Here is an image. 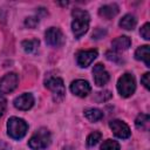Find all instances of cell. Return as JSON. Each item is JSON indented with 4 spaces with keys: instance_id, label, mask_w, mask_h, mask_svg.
<instances>
[{
    "instance_id": "cell-1",
    "label": "cell",
    "mask_w": 150,
    "mask_h": 150,
    "mask_svg": "<svg viewBox=\"0 0 150 150\" xmlns=\"http://www.w3.org/2000/svg\"><path fill=\"white\" fill-rule=\"evenodd\" d=\"M73 15V22H71V30L75 35L76 39H80L83 34L87 33L88 28H89V21H90V16L88 14V12L76 8L71 12Z\"/></svg>"
},
{
    "instance_id": "cell-2",
    "label": "cell",
    "mask_w": 150,
    "mask_h": 150,
    "mask_svg": "<svg viewBox=\"0 0 150 150\" xmlns=\"http://www.w3.org/2000/svg\"><path fill=\"white\" fill-rule=\"evenodd\" d=\"M50 141H52L50 132L46 128H40L30 137V139L28 141V145L33 150H42L50 144Z\"/></svg>"
},
{
    "instance_id": "cell-3",
    "label": "cell",
    "mask_w": 150,
    "mask_h": 150,
    "mask_svg": "<svg viewBox=\"0 0 150 150\" xmlns=\"http://www.w3.org/2000/svg\"><path fill=\"white\" fill-rule=\"evenodd\" d=\"M28 130V124L19 117H11L7 122V132L14 139L22 138Z\"/></svg>"
},
{
    "instance_id": "cell-4",
    "label": "cell",
    "mask_w": 150,
    "mask_h": 150,
    "mask_svg": "<svg viewBox=\"0 0 150 150\" xmlns=\"http://www.w3.org/2000/svg\"><path fill=\"white\" fill-rule=\"evenodd\" d=\"M136 89V81H135V77L129 74V73H125L123 74L118 81H117V90L120 93V95L122 97H129L134 94Z\"/></svg>"
},
{
    "instance_id": "cell-5",
    "label": "cell",
    "mask_w": 150,
    "mask_h": 150,
    "mask_svg": "<svg viewBox=\"0 0 150 150\" xmlns=\"http://www.w3.org/2000/svg\"><path fill=\"white\" fill-rule=\"evenodd\" d=\"M45 86H46V88H48L52 91L53 100L55 102H61L64 98L66 88H64L62 79H60V77H49L46 81Z\"/></svg>"
},
{
    "instance_id": "cell-6",
    "label": "cell",
    "mask_w": 150,
    "mask_h": 150,
    "mask_svg": "<svg viewBox=\"0 0 150 150\" xmlns=\"http://www.w3.org/2000/svg\"><path fill=\"white\" fill-rule=\"evenodd\" d=\"M46 42L52 47H61L64 43V35L57 27H50L45 34Z\"/></svg>"
},
{
    "instance_id": "cell-7",
    "label": "cell",
    "mask_w": 150,
    "mask_h": 150,
    "mask_svg": "<svg viewBox=\"0 0 150 150\" xmlns=\"http://www.w3.org/2000/svg\"><path fill=\"white\" fill-rule=\"evenodd\" d=\"M18 75L15 73H8L0 80V94H8L12 93L18 87Z\"/></svg>"
},
{
    "instance_id": "cell-8",
    "label": "cell",
    "mask_w": 150,
    "mask_h": 150,
    "mask_svg": "<svg viewBox=\"0 0 150 150\" xmlns=\"http://www.w3.org/2000/svg\"><path fill=\"white\" fill-rule=\"evenodd\" d=\"M109 127L110 129L112 130L114 135L118 138H128L130 137L131 135V131H130V128L128 127L127 123H124L123 121H120V120H114L109 123Z\"/></svg>"
},
{
    "instance_id": "cell-9",
    "label": "cell",
    "mask_w": 150,
    "mask_h": 150,
    "mask_svg": "<svg viewBox=\"0 0 150 150\" xmlns=\"http://www.w3.org/2000/svg\"><path fill=\"white\" fill-rule=\"evenodd\" d=\"M97 57V50L96 49H88V50H80L76 54V61L77 64L82 68L88 67L95 59Z\"/></svg>"
},
{
    "instance_id": "cell-10",
    "label": "cell",
    "mask_w": 150,
    "mask_h": 150,
    "mask_svg": "<svg viewBox=\"0 0 150 150\" xmlns=\"http://www.w3.org/2000/svg\"><path fill=\"white\" fill-rule=\"evenodd\" d=\"M93 76H94V82L96 86L102 87L107 84L109 81V73L104 69V67L101 63H97L93 68Z\"/></svg>"
},
{
    "instance_id": "cell-11",
    "label": "cell",
    "mask_w": 150,
    "mask_h": 150,
    "mask_svg": "<svg viewBox=\"0 0 150 150\" xmlns=\"http://www.w3.org/2000/svg\"><path fill=\"white\" fill-rule=\"evenodd\" d=\"M70 90H71V93L74 95L80 96V97H84L90 93L91 88H90V84L87 81H84V80H75L70 84Z\"/></svg>"
},
{
    "instance_id": "cell-12",
    "label": "cell",
    "mask_w": 150,
    "mask_h": 150,
    "mask_svg": "<svg viewBox=\"0 0 150 150\" xmlns=\"http://www.w3.org/2000/svg\"><path fill=\"white\" fill-rule=\"evenodd\" d=\"M34 104V97L30 93H25L14 100V107L19 110H28Z\"/></svg>"
},
{
    "instance_id": "cell-13",
    "label": "cell",
    "mask_w": 150,
    "mask_h": 150,
    "mask_svg": "<svg viewBox=\"0 0 150 150\" xmlns=\"http://www.w3.org/2000/svg\"><path fill=\"white\" fill-rule=\"evenodd\" d=\"M118 11H120V8L116 4H109V5L102 6L98 9V14L104 19H111L118 14Z\"/></svg>"
},
{
    "instance_id": "cell-14",
    "label": "cell",
    "mask_w": 150,
    "mask_h": 150,
    "mask_svg": "<svg viewBox=\"0 0 150 150\" xmlns=\"http://www.w3.org/2000/svg\"><path fill=\"white\" fill-rule=\"evenodd\" d=\"M131 45V40L130 38L125 36V35H122V36H118L116 38L111 46H112V49L116 50V52H123V50H127Z\"/></svg>"
},
{
    "instance_id": "cell-15",
    "label": "cell",
    "mask_w": 150,
    "mask_h": 150,
    "mask_svg": "<svg viewBox=\"0 0 150 150\" xmlns=\"http://www.w3.org/2000/svg\"><path fill=\"white\" fill-rule=\"evenodd\" d=\"M135 59L143 61L146 67H150V50H149V46L144 45V46L138 47L136 49V52H135Z\"/></svg>"
},
{
    "instance_id": "cell-16",
    "label": "cell",
    "mask_w": 150,
    "mask_h": 150,
    "mask_svg": "<svg viewBox=\"0 0 150 150\" xmlns=\"http://www.w3.org/2000/svg\"><path fill=\"white\" fill-rule=\"evenodd\" d=\"M136 23H137V20H136V18H135L134 15H131V14H125V15L120 20V22H118L120 27L123 28V29H127V30L134 29L135 26H136Z\"/></svg>"
},
{
    "instance_id": "cell-17",
    "label": "cell",
    "mask_w": 150,
    "mask_h": 150,
    "mask_svg": "<svg viewBox=\"0 0 150 150\" xmlns=\"http://www.w3.org/2000/svg\"><path fill=\"white\" fill-rule=\"evenodd\" d=\"M149 124H150V117L146 114H139L135 120V125L139 130L146 131L149 129Z\"/></svg>"
},
{
    "instance_id": "cell-18",
    "label": "cell",
    "mask_w": 150,
    "mask_h": 150,
    "mask_svg": "<svg viewBox=\"0 0 150 150\" xmlns=\"http://www.w3.org/2000/svg\"><path fill=\"white\" fill-rule=\"evenodd\" d=\"M84 116L88 121L90 122H97L100 120H102L103 117V112L100 110V109H96V108H89V109H86L84 110Z\"/></svg>"
},
{
    "instance_id": "cell-19",
    "label": "cell",
    "mask_w": 150,
    "mask_h": 150,
    "mask_svg": "<svg viewBox=\"0 0 150 150\" xmlns=\"http://www.w3.org/2000/svg\"><path fill=\"white\" fill-rule=\"evenodd\" d=\"M39 45H40V41L38 39H32V40H25L22 41L21 46L23 48V50L26 53H35L39 48Z\"/></svg>"
},
{
    "instance_id": "cell-20",
    "label": "cell",
    "mask_w": 150,
    "mask_h": 150,
    "mask_svg": "<svg viewBox=\"0 0 150 150\" xmlns=\"http://www.w3.org/2000/svg\"><path fill=\"white\" fill-rule=\"evenodd\" d=\"M101 137H102V134H101V132H98V131H93V132L89 134L88 137H87V145H88V146H94V145H96V144L98 143V141L101 139Z\"/></svg>"
},
{
    "instance_id": "cell-21",
    "label": "cell",
    "mask_w": 150,
    "mask_h": 150,
    "mask_svg": "<svg viewBox=\"0 0 150 150\" xmlns=\"http://www.w3.org/2000/svg\"><path fill=\"white\" fill-rule=\"evenodd\" d=\"M100 150H120V144L114 139H107L103 142Z\"/></svg>"
},
{
    "instance_id": "cell-22",
    "label": "cell",
    "mask_w": 150,
    "mask_h": 150,
    "mask_svg": "<svg viewBox=\"0 0 150 150\" xmlns=\"http://www.w3.org/2000/svg\"><path fill=\"white\" fill-rule=\"evenodd\" d=\"M110 97H111V93H110L109 90H104V91L97 93V95H96V101H97V102H104V101H108Z\"/></svg>"
},
{
    "instance_id": "cell-23",
    "label": "cell",
    "mask_w": 150,
    "mask_h": 150,
    "mask_svg": "<svg viewBox=\"0 0 150 150\" xmlns=\"http://www.w3.org/2000/svg\"><path fill=\"white\" fill-rule=\"evenodd\" d=\"M139 33H141V35H142L145 40H149V39H150V25H149L148 22L144 23L143 27L141 28Z\"/></svg>"
},
{
    "instance_id": "cell-24",
    "label": "cell",
    "mask_w": 150,
    "mask_h": 150,
    "mask_svg": "<svg viewBox=\"0 0 150 150\" xmlns=\"http://www.w3.org/2000/svg\"><path fill=\"white\" fill-rule=\"evenodd\" d=\"M38 23H39V18H36V16H29L25 20V25L29 28H34Z\"/></svg>"
},
{
    "instance_id": "cell-25",
    "label": "cell",
    "mask_w": 150,
    "mask_h": 150,
    "mask_svg": "<svg viewBox=\"0 0 150 150\" xmlns=\"http://www.w3.org/2000/svg\"><path fill=\"white\" fill-rule=\"evenodd\" d=\"M105 56H107V59H108L109 61H112V62H117V63H120V62H121V57H120L117 54H115V53H111V52H107Z\"/></svg>"
},
{
    "instance_id": "cell-26",
    "label": "cell",
    "mask_w": 150,
    "mask_h": 150,
    "mask_svg": "<svg viewBox=\"0 0 150 150\" xmlns=\"http://www.w3.org/2000/svg\"><path fill=\"white\" fill-rule=\"evenodd\" d=\"M141 82H142V84H143L146 89H149V88H150V74H149V73H145V74L142 76Z\"/></svg>"
},
{
    "instance_id": "cell-27",
    "label": "cell",
    "mask_w": 150,
    "mask_h": 150,
    "mask_svg": "<svg viewBox=\"0 0 150 150\" xmlns=\"http://www.w3.org/2000/svg\"><path fill=\"white\" fill-rule=\"evenodd\" d=\"M104 34H105V30H103L101 28H96L95 32L93 33V39H101Z\"/></svg>"
},
{
    "instance_id": "cell-28",
    "label": "cell",
    "mask_w": 150,
    "mask_h": 150,
    "mask_svg": "<svg viewBox=\"0 0 150 150\" xmlns=\"http://www.w3.org/2000/svg\"><path fill=\"white\" fill-rule=\"evenodd\" d=\"M6 98L2 96V95H0V116L4 114V111H5V109H6Z\"/></svg>"
}]
</instances>
